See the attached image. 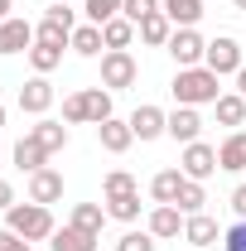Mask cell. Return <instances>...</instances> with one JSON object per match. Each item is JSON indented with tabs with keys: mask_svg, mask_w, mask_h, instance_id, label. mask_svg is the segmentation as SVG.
I'll use <instances>...</instances> for the list:
<instances>
[{
	"mask_svg": "<svg viewBox=\"0 0 246 251\" xmlns=\"http://www.w3.org/2000/svg\"><path fill=\"white\" fill-rule=\"evenodd\" d=\"M222 77H217L213 68H179L174 73V82H169V92H174V101L179 106H213L217 97H222V87H217Z\"/></svg>",
	"mask_w": 246,
	"mask_h": 251,
	"instance_id": "6da1fadb",
	"label": "cell"
},
{
	"mask_svg": "<svg viewBox=\"0 0 246 251\" xmlns=\"http://www.w3.org/2000/svg\"><path fill=\"white\" fill-rule=\"evenodd\" d=\"M63 121L68 126H82V121H111V92L106 87H87V92H73L68 101H63Z\"/></svg>",
	"mask_w": 246,
	"mask_h": 251,
	"instance_id": "7a4b0ae2",
	"label": "cell"
},
{
	"mask_svg": "<svg viewBox=\"0 0 246 251\" xmlns=\"http://www.w3.org/2000/svg\"><path fill=\"white\" fill-rule=\"evenodd\" d=\"M5 227L15 237H25V242H44V237H53V213L44 203H15L5 213Z\"/></svg>",
	"mask_w": 246,
	"mask_h": 251,
	"instance_id": "3957f363",
	"label": "cell"
},
{
	"mask_svg": "<svg viewBox=\"0 0 246 251\" xmlns=\"http://www.w3.org/2000/svg\"><path fill=\"white\" fill-rule=\"evenodd\" d=\"M135 77H140V68L130 58V49H106V53H101V87H106V92L135 87Z\"/></svg>",
	"mask_w": 246,
	"mask_h": 251,
	"instance_id": "277c9868",
	"label": "cell"
},
{
	"mask_svg": "<svg viewBox=\"0 0 246 251\" xmlns=\"http://www.w3.org/2000/svg\"><path fill=\"white\" fill-rule=\"evenodd\" d=\"M203 68H213L217 77L242 73V44H237L232 34H217L213 44H208V53H203Z\"/></svg>",
	"mask_w": 246,
	"mask_h": 251,
	"instance_id": "5b68a950",
	"label": "cell"
},
{
	"mask_svg": "<svg viewBox=\"0 0 246 251\" xmlns=\"http://www.w3.org/2000/svg\"><path fill=\"white\" fill-rule=\"evenodd\" d=\"M179 169H184V179H208V174H217V145H208V140H193V145H184V155H179Z\"/></svg>",
	"mask_w": 246,
	"mask_h": 251,
	"instance_id": "8992f818",
	"label": "cell"
},
{
	"mask_svg": "<svg viewBox=\"0 0 246 251\" xmlns=\"http://www.w3.org/2000/svg\"><path fill=\"white\" fill-rule=\"evenodd\" d=\"M164 49H169V58L179 63V68H198L203 53H208V44H203V34H198V29H174Z\"/></svg>",
	"mask_w": 246,
	"mask_h": 251,
	"instance_id": "52a82bcc",
	"label": "cell"
},
{
	"mask_svg": "<svg viewBox=\"0 0 246 251\" xmlns=\"http://www.w3.org/2000/svg\"><path fill=\"white\" fill-rule=\"evenodd\" d=\"M130 130H135V140H159V135L169 130V111H159V106H135V111H130Z\"/></svg>",
	"mask_w": 246,
	"mask_h": 251,
	"instance_id": "ba28073f",
	"label": "cell"
},
{
	"mask_svg": "<svg viewBox=\"0 0 246 251\" xmlns=\"http://www.w3.org/2000/svg\"><path fill=\"white\" fill-rule=\"evenodd\" d=\"M164 135H174L179 145H193L198 135H203V116H198V106H174L169 111V130Z\"/></svg>",
	"mask_w": 246,
	"mask_h": 251,
	"instance_id": "9c48e42d",
	"label": "cell"
},
{
	"mask_svg": "<svg viewBox=\"0 0 246 251\" xmlns=\"http://www.w3.org/2000/svg\"><path fill=\"white\" fill-rule=\"evenodd\" d=\"M58 198H63V174L49 169V164L34 169L29 174V203H44V208H49V203H58Z\"/></svg>",
	"mask_w": 246,
	"mask_h": 251,
	"instance_id": "30bf717a",
	"label": "cell"
},
{
	"mask_svg": "<svg viewBox=\"0 0 246 251\" xmlns=\"http://www.w3.org/2000/svg\"><path fill=\"white\" fill-rule=\"evenodd\" d=\"M150 237H154V242L184 237V213H179L174 203H154V213H150Z\"/></svg>",
	"mask_w": 246,
	"mask_h": 251,
	"instance_id": "8fae6325",
	"label": "cell"
},
{
	"mask_svg": "<svg viewBox=\"0 0 246 251\" xmlns=\"http://www.w3.org/2000/svg\"><path fill=\"white\" fill-rule=\"evenodd\" d=\"M49 106H53V82H49V77H29V82L20 87V111L44 116Z\"/></svg>",
	"mask_w": 246,
	"mask_h": 251,
	"instance_id": "7c38bea8",
	"label": "cell"
},
{
	"mask_svg": "<svg viewBox=\"0 0 246 251\" xmlns=\"http://www.w3.org/2000/svg\"><path fill=\"white\" fill-rule=\"evenodd\" d=\"M34 49V25L29 20H5L0 25V53H29Z\"/></svg>",
	"mask_w": 246,
	"mask_h": 251,
	"instance_id": "4fadbf2b",
	"label": "cell"
},
{
	"mask_svg": "<svg viewBox=\"0 0 246 251\" xmlns=\"http://www.w3.org/2000/svg\"><path fill=\"white\" fill-rule=\"evenodd\" d=\"M97 140H101V150H106V155H125V150H130V140H135V130H130V121H116V116H111V121L97 126Z\"/></svg>",
	"mask_w": 246,
	"mask_h": 251,
	"instance_id": "5bb4252c",
	"label": "cell"
},
{
	"mask_svg": "<svg viewBox=\"0 0 246 251\" xmlns=\"http://www.w3.org/2000/svg\"><path fill=\"white\" fill-rule=\"evenodd\" d=\"M217 169H227V174H242L246 169V130H232L217 145Z\"/></svg>",
	"mask_w": 246,
	"mask_h": 251,
	"instance_id": "9a60e30c",
	"label": "cell"
},
{
	"mask_svg": "<svg viewBox=\"0 0 246 251\" xmlns=\"http://www.w3.org/2000/svg\"><path fill=\"white\" fill-rule=\"evenodd\" d=\"M217 111V126H227V130H237V126H246V97L242 92H222L213 101Z\"/></svg>",
	"mask_w": 246,
	"mask_h": 251,
	"instance_id": "2e32d148",
	"label": "cell"
},
{
	"mask_svg": "<svg viewBox=\"0 0 246 251\" xmlns=\"http://www.w3.org/2000/svg\"><path fill=\"white\" fill-rule=\"evenodd\" d=\"M97 242L101 237H92V232H82V227H63V232H53V242H49V251H97Z\"/></svg>",
	"mask_w": 246,
	"mask_h": 251,
	"instance_id": "e0dca14e",
	"label": "cell"
},
{
	"mask_svg": "<svg viewBox=\"0 0 246 251\" xmlns=\"http://www.w3.org/2000/svg\"><path fill=\"white\" fill-rule=\"evenodd\" d=\"M135 34H140L145 44H154V49H164V44H169V34H174V25H169V15H164V10H154V15H145V20L135 25Z\"/></svg>",
	"mask_w": 246,
	"mask_h": 251,
	"instance_id": "ac0fdd59",
	"label": "cell"
},
{
	"mask_svg": "<svg viewBox=\"0 0 246 251\" xmlns=\"http://www.w3.org/2000/svg\"><path fill=\"white\" fill-rule=\"evenodd\" d=\"M184 242H193V247H213L217 242V222L208 218V213H193V218H184Z\"/></svg>",
	"mask_w": 246,
	"mask_h": 251,
	"instance_id": "d6986e66",
	"label": "cell"
},
{
	"mask_svg": "<svg viewBox=\"0 0 246 251\" xmlns=\"http://www.w3.org/2000/svg\"><path fill=\"white\" fill-rule=\"evenodd\" d=\"M159 10H164L169 25H179V29H193V25L203 20V0H164Z\"/></svg>",
	"mask_w": 246,
	"mask_h": 251,
	"instance_id": "ffe728a7",
	"label": "cell"
},
{
	"mask_svg": "<svg viewBox=\"0 0 246 251\" xmlns=\"http://www.w3.org/2000/svg\"><path fill=\"white\" fill-rule=\"evenodd\" d=\"M179 188H184V169H159L150 179L154 203H179Z\"/></svg>",
	"mask_w": 246,
	"mask_h": 251,
	"instance_id": "44dd1931",
	"label": "cell"
},
{
	"mask_svg": "<svg viewBox=\"0 0 246 251\" xmlns=\"http://www.w3.org/2000/svg\"><path fill=\"white\" fill-rule=\"evenodd\" d=\"M68 49H73V53H82V58H97V53L106 49V39H101V25H77Z\"/></svg>",
	"mask_w": 246,
	"mask_h": 251,
	"instance_id": "7402d4cb",
	"label": "cell"
},
{
	"mask_svg": "<svg viewBox=\"0 0 246 251\" xmlns=\"http://www.w3.org/2000/svg\"><path fill=\"white\" fill-rule=\"evenodd\" d=\"M29 135L49 150V155H58L63 145H68V126L63 121H39V126H29Z\"/></svg>",
	"mask_w": 246,
	"mask_h": 251,
	"instance_id": "603a6c76",
	"label": "cell"
},
{
	"mask_svg": "<svg viewBox=\"0 0 246 251\" xmlns=\"http://www.w3.org/2000/svg\"><path fill=\"white\" fill-rule=\"evenodd\" d=\"M15 164H20L25 174H34V169H44V164H49V150H44L34 135H25V140L15 145Z\"/></svg>",
	"mask_w": 246,
	"mask_h": 251,
	"instance_id": "cb8c5ba5",
	"label": "cell"
},
{
	"mask_svg": "<svg viewBox=\"0 0 246 251\" xmlns=\"http://www.w3.org/2000/svg\"><path fill=\"white\" fill-rule=\"evenodd\" d=\"M111 218L101 203H77L73 208V227H82V232H92V237H101V222Z\"/></svg>",
	"mask_w": 246,
	"mask_h": 251,
	"instance_id": "d4e9b609",
	"label": "cell"
},
{
	"mask_svg": "<svg viewBox=\"0 0 246 251\" xmlns=\"http://www.w3.org/2000/svg\"><path fill=\"white\" fill-rule=\"evenodd\" d=\"M34 44L68 49V44H73V29H68V25H58V20H39V25H34Z\"/></svg>",
	"mask_w": 246,
	"mask_h": 251,
	"instance_id": "484cf974",
	"label": "cell"
},
{
	"mask_svg": "<svg viewBox=\"0 0 246 251\" xmlns=\"http://www.w3.org/2000/svg\"><path fill=\"white\" fill-rule=\"evenodd\" d=\"M101 39H106V49H130L135 25H130L125 15H116V20H106V25H101Z\"/></svg>",
	"mask_w": 246,
	"mask_h": 251,
	"instance_id": "4316f807",
	"label": "cell"
},
{
	"mask_svg": "<svg viewBox=\"0 0 246 251\" xmlns=\"http://www.w3.org/2000/svg\"><path fill=\"white\" fill-rule=\"evenodd\" d=\"M203 203H208L203 184H198V179H184V188H179V203H174V208H179L184 218H193V213H203Z\"/></svg>",
	"mask_w": 246,
	"mask_h": 251,
	"instance_id": "83f0119b",
	"label": "cell"
},
{
	"mask_svg": "<svg viewBox=\"0 0 246 251\" xmlns=\"http://www.w3.org/2000/svg\"><path fill=\"white\" fill-rule=\"evenodd\" d=\"M58 63H63V49H53V44H34L29 49V68L39 73V77H49Z\"/></svg>",
	"mask_w": 246,
	"mask_h": 251,
	"instance_id": "f1b7e54d",
	"label": "cell"
},
{
	"mask_svg": "<svg viewBox=\"0 0 246 251\" xmlns=\"http://www.w3.org/2000/svg\"><path fill=\"white\" fill-rule=\"evenodd\" d=\"M106 213L116 222H135L140 218V193H121V198H106Z\"/></svg>",
	"mask_w": 246,
	"mask_h": 251,
	"instance_id": "f546056e",
	"label": "cell"
},
{
	"mask_svg": "<svg viewBox=\"0 0 246 251\" xmlns=\"http://www.w3.org/2000/svg\"><path fill=\"white\" fill-rule=\"evenodd\" d=\"M121 5H125V0H87V25H106V20H116Z\"/></svg>",
	"mask_w": 246,
	"mask_h": 251,
	"instance_id": "4dcf8cb0",
	"label": "cell"
},
{
	"mask_svg": "<svg viewBox=\"0 0 246 251\" xmlns=\"http://www.w3.org/2000/svg\"><path fill=\"white\" fill-rule=\"evenodd\" d=\"M101 188H106V198H121V193H135V174H125V169H111Z\"/></svg>",
	"mask_w": 246,
	"mask_h": 251,
	"instance_id": "1f68e13d",
	"label": "cell"
},
{
	"mask_svg": "<svg viewBox=\"0 0 246 251\" xmlns=\"http://www.w3.org/2000/svg\"><path fill=\"white\" fill-rule=\"evenodd\" d=\"M154 10H159V0H125L121 5V15L130 20V25H140L145 15H154Z\"/></svg>",
	"mask_w": 246,
	"mask_h": 251,
	"instance_id": "d6a6232c",
	"label": "cell"
},
{
	"mask_svg": "<svg viewBox=\"0 0 246 251\" xmlns=\"http://www.w3.org/2000/svg\"><path fill=\"white\" fill-rule=\"evenodd\" d=\"M116 251H154V237L150 232H125L121 242H116Z\"/></svg>",
	"mask_w": 246,
	"mask_h": 251,
	"instance_id": "836d02e7",
	"label": "cell"
},
{
	"mask_svg": "<svg viewBox=\"0 0 246 251\" xmlns=\"http://www.w3.org/2000/svg\"><path fill=\"white\" fill-rule=\"evenodd\" d=\"M44 20H58V25H68V29H77V15H73L68 5H49V10H44Z\"/></svg>",
	"mask_w": 246,
	"mask_h": 251,
	"instance_id": "e575fe53",
	"label": "cell"
},
{
	"mask_svg": "<svg viewBox=\"0 0 246 251\" xmlns=\"http://www.w3.org/2000/svg\"><path fill=\"white\" fill-rule=\"evenodd\" d=\"M0 251H29V242H25V237H15L10 227H0Z\"/></svg>",
	"mask_w": 246,
	"mask_h": 251,
	"instance_id": "d590c367",
	"label": "cell"
},
{
	"mask_svg": "<svg viewBox=\"0 0 246 251\" xmlns=\"http://www.w3.org/2000/svg\"><path fill=\"white\" fill-rule=\"evenodd\" d=\"M227 251H246V218L237 222L232 232H227Z\"/></svg>",
	"mask_w": 246,
	"mask_h": 251,
	"instance_id": "8d00e7d4",
	"label": "cell"
},
{
	"mask_svg": "<svg viewBox=\"0 0 246 251\" xmlns=\"http://www.w3.org/2000/svg\"><path fill=\"white\" fill-rule=\"evenodd\" d=\"M232 208H237V218H246V184L232 188Z\"/></svg>",
	"mask_w": 246,
	"mask_h": 251,
	"instance_id": "74e56055",
	"label": "cell"
},
{
	"mask_svg": "<svg viewBox=\"0 0 246 251\" xmlns=\"http://www.w3.org/2000/svg\"><path fill=\"white\" fill-rule=\"evenodd\" d=\"M10 208H15V188L0 179V213H10Z\"/></svg>",
	"mask_w": 246,
	"mask_h": 251,
	"instance_id": "f35d334b",
	"label": "cell"
},
{
	"mask_svg": "<svg viewBox=\"0 0 246 251\" xmlns=\"http://www.w3.org/2000/svg\"><path fill=\"white\" fill-rule=\"evenodd\" d=\"M237 92L246 97V63H242V73H237Z\"/></svg>",
	"mask_w": 246,
	"mask_h": 251,
	"instance_id": "ab89813d",
	"label": "cell"
},
{
	"mask_svg": "<svg viewBox=\"0 0 246 251\" xmlns=\"http://www.w3.org/2000/svg\"><path fill=\"white\" fill-rule=\"evenodd\" d=\"M10 5H15V0H0V25L10 20Z\"/></svg>",
	"mask_w": 246,
	"mask_h": 251,
	"instance_id": "60d3db41",
	"label": "cell"
},
{
	"mask_svg": "<svg viewBox=\"0 0 246 251\" xmlns=\"http://www.w3.org/2000/svg\"><path fill=\"white\" fill-rule=\"evenodd\" d=\"M0 130H5V106H0Z\"/></svg>",
	"mask_w": 246,
	"mask_h": 251,
	"instance_id": "b9f144b4",
	"label": "cell"
},
{
	"mask_svg": "<svg viewBox=\"0 0 246 251\" xmlns=\"http://www.w3.org/2000/svg\"><path fill=\"white\" fill-rule=\"evenodd\" d=\"M237 10H246V0H237Z\"/></svg>",
	"mask_w": 246,
	"mask_h": 251,
	"instance_id": "7bdbcfd3",
	"label": "cell"
},
{
	"mask_svg": "<svg viewBox=\"0 0 246 251\" xmlns=\"http://www.w3.org/2000/svg\"><path fill=\"white\" fill-rule=\"evenodd\" d=\"M53 5H68V0H53Z\"/></svg>",
	"mask_w": 246,
	"mask_h": 251,
	"instance_id": "ee69618b",
	"label": "cell"
}]
</instances>
